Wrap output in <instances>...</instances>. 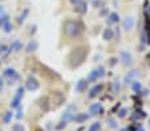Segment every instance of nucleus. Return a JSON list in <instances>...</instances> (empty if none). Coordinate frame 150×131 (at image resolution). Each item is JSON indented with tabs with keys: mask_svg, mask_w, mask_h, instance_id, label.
<instances>
[{
	"mask_svg": "<svg viewBox=\"0 0 150 131\" xmlns=\"http://www.w3.org/2000/svg\"><path fill=\"white\" fill-rule=\"evenodd\" d=\"M86 58V48L84 46H79V48H74L71 52L68 57V62L72 68H79L80 65H82Z\"/></svg>",
	"mask_w": 150,
	"mask_h": 131,
	"instance_id": "nucleus-1",
	"label": "nucleus"
},
{
	"mask_svg": "<svg viewBox=\"0 0 150 131\" xmlns=\"http://www.w3.org/2000/svg\"><path fill=\"white\" fill-rule=\"evenodd\" d=\"M64 31H65V34L71 39H77L82 34V25L81 23L76 20H68L64 25Z\"/></svg>",
	"mask_w": 150,
	"mask_h": 131,
	"instance_id": "nucleus-2",
	"label": "nucleus"
},
{
	"mask_svg": "<svg viewBox=\"0 0 150 131\" xmlns=\"http://www.w3.org/2000/svg\"><path fill=\"white\" fill-rule=\"evenodd\" d=\"M105 74V70L102 68H98V69H94L93 71H91V74H89V77L86 78V80L89 81V82H96L98 78L104 77Z\"/></svg>",
	"mask_w": 150,
	"mask_h": 131,
	"instance_id": "nucleus-3",
	"label": "nucleus"
},
{
	"mask_svg": "<svg viewBox=\"0 0 150 131\" xmlns=\"http://www.w3.org/2000/svg\"><path fill=\"white\" fill-rule=\"evenodd\" d=\"M25 88L28 89L29 91H36L37 89L40 88V82L33 77H29L28 80L25 81Z\"/></svg>",
	"mask_w": 150,
	"mask_h": 131,
	"instance_id": "nucleus-4",
	"label": "nucleus"
},
{
	"mask_svg": "<svg viewBox=\"0 0 150 131\" xmlns=\"http://www.w3.org/2000/svg\"><path fill=\"white\" fill-rule=\"evenodd\" d=\"M134 27V17L133 16H127L124 19V21H122V29H124L125 32H129L132 31Z\"/></svg>",
	"mask_w": 150,
	"mask_h": 131,
	"instance_id": "nucleus-5",
	"label": "nucleus"
},
{
	"mask_svg": "<svg viewBox=\"0 0 150 131\" xmlns=\"http://www.w3.org/2000/svg\"><path fill=\"white\" fill-rule=\"evenodd\" d=\"M121 61H122V64H124L125 66H130L132 64H133V56H132L129 52L124 50L121 53Z\"/></svg>",
	"mask_w": 150,
	"mask_h": 131,
	"instance_id": "nucleus-6",
	"label": "nucleus"
},
{
	"mask_svg": "<svg viewBox=\"0 0 150 131\" xmlns=\"http://www.w3.org/2000/svg\"><path fill=\"white\" fill-rule=\"evenodd\" d=\"M88 80H85V78H80L79 81H77L76 83V93H82V91L86 90V88H88Z\"/></svg>",
	"mask_w": 150,
	"mask_h": 131,
	"instance_id": "nucleus-7",
	"label": "nucleus"
},
{
	"mask_svg": "<svg viewBox=\"0 0 150 131\" xmlns=\"http://www.w3.org/2000/svg\"><path fill=\"white\" fill-rule=\"evenodd\" d=\"M139 77V70H130L127 73V76L125 77V82L126 83H132Z\"/></svg>",
	"mask_w": 150,
	"mask_h": 131,
	"instance_id": "nucleus-8",
	"label": "nucleus"
},
{
	"mask_svg": "<svg viewBox=\"0 0 150 131\" xmlns=\"http://www.w3.org/2000/svg\"><path fill=\"white\" fill-rule=\"evenodd\" d=\"M89 113H91L92 115L101 114V113H102V106L100 105V103H94V105L91 106V109H89Z\"/></svg>",
	"mask_w": 150,
	"mask_h": 131,
	"instance_id": "nucleus-9",
	"label": "nucleus"
},
{
	"mask_svg": "<svg viewBox=\"0 0 150 131\" xmlns=\"http://www.w3.org/2000/svg\"><path fill=\"white\" fill-rule=\"evenodd\" d=\"M113 37H114V32H113V29H110V28H106L104 31V33H102V39H104L105 41H110Z\"/></svg>",
	"mask_w": 150,
	"mask_h": 131,
	"instance_id": "nucleus-10",
	"label": "nucleus"
},
{
	"mask_svg": "<svg viewBox=\"0 0 150 131\" xmlns=\"http://www.w3.org/2000/svg\"><path fill=\"white\" fill-rule=\"evenodd\" d=\"M89 118V115L88 114H84V113H80V114H77V115H74L73 117V120H74V123H84L85 120Z\"/></svg>",
	"mask_w": 150,
	"mask_h": 131,
	"instance_id": "nucleus-11",
	"label": "nucleus"
},
{
	"mask_svg": "<svg viewBox=\"0 0 150 131\" xmlns=\"http://www.w3.org/2000/svg\"><path fill=\"white\" fill-rule=\"evenodd\" d=\"M102 89H104V86H102V85H96L94 88H92L91 93H89V97H91V98H94L96 95H98L100 93H101Z\"/></svg>",
	"mask_w": 150,
	"mask_h": 131,
	"instance_id": "nucleus-12",
	"label": "nucleus"
},
{
	"mask_svg": "<svg viewBox=\"0 0 150 131\" xmlns=\"http://www.w3.org/2000/svg\"><path fill=\"white\" fill-rule=\"evenodd\" d=\"M36 49H37V43L35 40L29 41V43L27 44V46H25V52H27V53H32V52H35Z\"/></svg>",
	"mask_w": 150,
	"mask_h": 131,
	"instance_id": "nucleus-13",
	"label": "nucleus"
},
{
	"mask_svg": "<svg viewBox=\"0 0 150 131\" xmlns=\"http://www.w3.org/2000/svg\"><path fill=\"white\" fill-rule=\"evenodd\" d=\"M74 11H76L77 13H85V12H86V3L81 1L80 4H77V6L74 7Z\"/></svg>",
	"mask_w": 150,
	"mask_h": 131,
	"instance_id": "nucleus-14",
	"label": "nucleus"
},
{
	"mask_svg": "<svg viewBox=\"0 0 150 131\" xmlns=\"http://www.w3.org/2000/svg\"><path fill=\"white\" fill-rule=\"evenodd\" d=\"M118 20H120V16H118V13H116V12H113V13H110L109 15V19H108V21L109 23H118Z\"/></svg>",
	"mask_w": 150,
	"mask_h": 131,
	"instance_id": "nucleus-15",
	"label": "nucleus"
},
{
	"mask_svg": "<svg viewBox=\"0 0 150 131\" xmlns=\"http://www.w3.org/2000/svg\"><path fill=\"white\" fill-rule=\"evenodd\" d=\"M101 130V122H94L93 125L89 127L88 131H100Z\"/></svg>",
	"mask_w": 150,
	"mask_h": 131,
	"instance_id": "nucleus-16",
	"label": "nucleus"
},
{
	"mask_svg": "<svg viewBox=\"0 0 150 131\" xmlns=\"http://www.w3.org/2000/svg\"><path fill=\"white\" fill-rule=\"evenodd\" d=\"M12 117H13V114H12V111H7L6 114H4V118H3L4 123H9V122H11Z\"/></svg>",
	"mask_w": 150,
	"mask_h": 131,
	"instance_id": "nucleus-17",
	"label": "nucleus"
},
{
	"mask_svg": "<svg viewBox=\"0 0 150 131\" xmlns=\"http://www.w3.org/2000/svg\"><path fill=\"white\" fill-rule=\"evenodd\" d=\"M28 9H24V11H23V13H21V15H20V16H19V19H17V21H19V24H23L24 23V20H25V16H27V15H28Z\"/></svg>",
	"mask_w": 150,
	"mask_h": 131,
	"instance_id": "nucleus-18",
	"label": "nucleus"
},
{
	"mask_svg": "<svg viewBox=\"0 0 150 131\" xmlns=\"http://www.w3.org/2000/svg\"><path fill=\"white\" fill-rule=\"evenodd\" d=\"M1 28H3V31L6 32V33H9V32H12V29H13V28H12V24L9 23V21H7V23L4 24Z\"/></svg>",
	"mask_w": 150,
	"mask_h": 131,
	"instance_id": "nucleus-19",
	"label": "nucleus"
},
{
	"mask_svg": "<svg viewBox=\"0 0 150 131\" xmlns=\"http://www.w3.org/2000/svg\"><path fill=\"white\" fill-rule=\"evenodd\" d=\"M12 131H25V128H24V126L21 123H15L12 126Z\"/></svg>",
	"mask_w": 150,
	"mask_h": 131,
	"instance_id": "nucleus-20",
	"label": "nucleus"
},
{
	"mask_svg": "<svg viewBox=\"0 0 150 131\" xmlns=\"http://www.w3.org/2000/svg\"><path fill=\"white\" fill-rule=\"evenodd\" d=\"M7 21H9V17L7 16V15H3V16H0V28L4 25V24L7 23Z\"/></svg>",
	"mask_w": 150,
	"mask_h": 131,
	"instance_id": "nucleus-21",
	"label": "nucleus"
},
{
	"mask_svg": "<svg viewBox=\"0 0 150 131\" xmlns=\"http://www.w3.org/2000/svg\"><path fill=\"white\" fill-rule=\"evenodd\" d=\"M20 101H21V98H19V97H16V95H15V98H13V99H12L11 106H12V107H19V103H20Z\"/></svg>",
	"mask_w": 150,
	"mask_h": 131,
	"instance_id": "nucleus-22",
	"label": "nucleus"
},
{
	"mask_svg": "<svg viewBox=\"0 0 150 131\" xmlns=\"http://www.w3.org/2000/svg\"><path fill=\"white\" fill-rule=\"evenodd\" d=\"M4 74L8 76V77H15V76H16V71H15L13 69H7V70L4 71Z\"/></svg>",
	"mask_w": 150,
	"mask_h": 131,
	"instance_id": "nucleus-23",
	"label": "nucleus"
},
{
	"mask_svg": "<svg viewBox=\"0 0 150 131\" xmlns=\"http://www.w3.org/2000/svg\"><path fill=\"white\" fill-rule=\"evenodd\" d=\"M132 88H133V90H134V91H138L139 89H141V83H139L138 81L136 80V81L133 82V85H132Z\"/></svg>",
	"mask_w": 150,
	"mask_h": 131,
	"instance_id": "nucleus-24",
	"label": "nucleus"
},
{
	"mask_svg": "<svg viewBox=\"0 0 150 131\" xmlns=\"http://www.w3.org/2000/svg\"><path fill=\"white\" fill-rule=\"evenodd\" d=\"M60 123H61V125L56 126L57 130H61V128H65V127H67V120H64V122H60Z\"/></svg>",
	"mask_w": 150,
	"mask_h": 131,
	"instance_id": "nucleus-25",
	"label": "nucleus"
},
{
	"mask_svg": "<svg viewBox=\"0 0 150 131\" xmlns=\"http://www.w3.org/2000/svg\"><path fill=\"white\" fill-rule=\"evenodd\" d=\"M125 115H126V109H121V111H120L118 117H120V118H124Z\"/></svg>",
	"mask_w": 150,
	"mask_h": 131,
	"instance_id": "nucleus-26",
	"label": "nucleus"
},
{
	"mask_svg": "<svg viewBox=\"0 0 150 131\" xmlns=\"http://www.w3.org/2000/svg\"><path fill=\"white\" fill-rule=\"evenodd\" d=\"M7 49V45H4V44H0V53H4Z\"/></svg>",
	"mask_w": 150,
	"mask_h": 131,
	"instance_id": "nucleus-27",
	"label": "nucleus"
},
{
	"mask_svg": "<svg viewBox=\"0 0 150 131\" xmlns=\"http://www.w3.org/2000/svg\"><path fill=\"white\" fill-rule=\"evenodd\" d=\"M81 1H84V0H71V3L74 4V6H77V4H80Z\"/></svg>",
	"mask_w": 150,
	"mask_h": 131,
	"instance_id": "nucleus-28",
	"label": "nucleus"
},
{
	"mask_svg": "<svg viewBox=\"0 0 150 131\" xmlns=\"http://www.w3.org/2000/svg\"><path fill=\"white\" fill-rule=\"evenodd\" d=\"M118 90H120V83L114 82V91H118Z\"/></svg>",
	"mask_w": 150,
	"mask_h": 131,
	"instance_id": "nucleus-29",
	"label": "nucleus"
},
{
	"mask_svg": "<svg viewBox=\"0 0 150 131\" xmlns=\"http://www.w3.org/2000/svg\"><path fill=\"white\" fill-rule=\"evenodd\" d=\"M1 86H3V78L0 77V88H1Z\"/></svg>",
	"mask_w": 150,
	"mask_h": 131,
	"instance_id": "nucleus-30",
	"label": "nucleus"
}]
</instances>
